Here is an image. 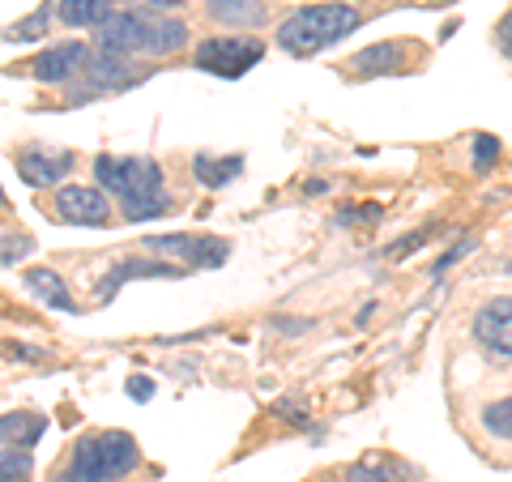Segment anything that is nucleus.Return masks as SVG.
Masks as SVG:
<instances>
[{
	"label": "nucleus",
	"instance_id": "nucleus-1",
	"mask_svg": "<svg viewBox=\"0 0 512 482\" xmlns=\"http://www.w3.org/2000/svg\"><path fill=\"white\" fill-rule=\"evenodd\" d=\"M141 465V448L128 431H90L73 444L60 482H120Z\"/></svg>",
	"mask_w": 512,
	"mask_h": 482
},
{
	"label": "nucleus",
	"instance_id": "nucleus-2",
	"mask_svg": "<svg viewBox=\"0 0 512 482\" xmlns=\"http://www.w3.org/2000/svg\"><path fill=\"white\" fill-rule=\"evenodd\" d=\"M363 26V13L346 0H329V5H303L278 26V43L295 56H312L320 47L342 43L350 30Z\"/></svg>",
	"mask_w": 512,
	"mask_h": 482
},
{
	"label": "nucleus",
	"instance_id": "nucleus-3",
	"mask_svg": "<svg viewBox=\"0 0 512 482\" xmlns=\"http://www.w3.org/2000/svg\"><path fill=\"white\" fill-rule=\"evenodd\" d=\"M94 175H99L103 188L116 192L120 205H133V201H146V197H158V192H163V167H158L154 158L99 154L94 158Z\"/></svg>",
	"mask_w": 512,
	"mask_h": 482
},
{
	"label": "nucleus",
	"instance_id": "nucleus-4",
	"mask_svg": "<svg viewBox=\"0 0 512 482\" xmlns=\"http://www.w3.org/2000/svg\"><path fill=\"white\" fill-rule=\"evenodd\" d=\"M265 56V43L261 39H231V35H222V39H201L197 43V52H192V60H197V69L205 73H214V77H244L252 64H261Z\"/></svg>",
	"mask_w": 512,
	"mask_h": 482
},
{
	"label": "nucleus",
	"instance_id": "nucleus-5",
	"mask_svg": "<svg viewBox=\"0 0 512 482\" xmlns=\"http://www.w3.org/2000/svg\"><path fill=\"white\" fill-rule=\"evenodd\" d=\"M141 77H146V69H137V64L128 60V56L99 52V56H90L82 82L69 86V103H90V99H99V94H107V90L137 86Z\"/></svg>",
	"mask_w": 512,
	"mask_h": 482
},
{
	"label": "nucleus",
	"instance_id": "nucleus-6",
	"mask_svg": "<svg viewBox=\"0 0 512 482\" xmlns=\"http://www.w3.org/2000/svg\"><path fill=\"white\" fill-rule=\"evenodd\" d=\"M146 252L150 256H180L188 269H214L231 256V244L227 239H214V235H150Z\"/></svg>",
	"mask_w": 512,
	"mask_h": 482
},
{
	"label": "nucleus",
	"instance_id": "nucleus-7",
	"mask_svg": "<svg viewBox=\"0 0 512 482\" xmlns=\"http://www.w3.org/2000/svg\"><path fill=\"white\" fill-rule=\"evenodd\" d=\"M474 342L487 350L491 359L512 363V295L487 299L474 316Z\"/></svg>",
	"mask_w": 512,
	"mask_h": 482
},
{
	"label": "nucleus",
	"instance_id": "nucleus-8",
	"mask_svg": "<svg viewBox=\"0 0 512 482\" xmlns=\"http://www.w3.org/2000/svg\"><path fill=\"white\" fill-rule=\"evenodd\" d=\"M52 210L60 222H73V227H103L111 218V201L103 188H86V184H64L56 192Z\"/></svg>",
	"mask_w": 512,
	"mask_h": 482
},
{
	"label": "nucleus",
	"instance_id": "nucleus-9",
	"mask_svg": "<svg viewBox=\"0 0 512 482\" xmlns=\"http://www.w3.org/2000/svg\"><path fill=\"white\" fill-rule=\"evenodd\" d=\"M150 9H128V13H111L99 26V52H116V56H133L146 52V35H150Z\"/></svg>",
	"mask_w": 512,
	"mask_h": 482
},
{
	"label": "nucleus",
	"instance_id": "nucleus-10",
	"mask_svg": "<svg viewBox=\"0 0 512 482\" xmlns=\"http://www.w3.org/2000/svg\"><path fill=\"white\" fill-rule=\"evenodd\" d=\"M90 64V47L86 43H52L47 52H39L30 60V73L39 77V82H73L77 73H86Z\"/></svg>",
	"mask_w": 512,
	"mask_h": 482
},
{
	"label": "nucleus",
	"instance_id": "nucleus-11",
	"mask_svg": "<svg viewBox=\"0 0 512 482\" xmlns=\"http://www.w3.org/2000/svg\"><path fill=\"white\" fill-rule=\"evenodd\" d=\"M13 163H18V175L30 188H43V184H60L64 175L73 171V154L69 150H47V146H22Z\"/></svg>",
	"mask_w": 512,
	"mask_h": 482
},
{
	"label": "nucleus",
	"instance_id": "nucleus-12",
	"mask_svg": "<svg viewBox=\"0 0 512 482\" xmlns=\"http://www.w3.org/2000/svg\"><path fill=\"white\" fill-rule=\"evenodd\" d=\"M180 265H171V261H154V256H133V261H120L116 269L107 273V282H103V299H111V291L124 282H133V278H180Z\"/></svg>",
	"mask_w": 512,
	"mask_h": 482
},
{
	"label": "nucleus",
	"instance_id": "nucleus-13",
	"mask_svg": "<svg viewBox=\"0 0 512 482\" xmlns=\"http://www.w3.org/2000/svg\"><path fill=\"white\" fill-rule=\"evenodd\" d=\"M350 69H355L359 77L397 73V69H406V47H402V43H376V47H363V52L350 60Z\"/></svg>",
	"mask_w": 512,
	"mask_h": 482
},
{
	"label": "nucleus",
	"instance_id": "nucleus-14",
	"mask_svg": "<svg viewBox=\"0 0 512 482\" xmlns=\"http://www.w3.org/2000/svg\"><path fill=\"white\" fill-rule=\"evenodd\" d=\"M26 291L35 295L39 303H47V308H56V312H77L69 286H64V278L56 269H30L26 273Z\"/></svg>",
	"mask_w": 512,
	"mask_h": 482
},
{
	"label": "nucleus",
	"instance_id": "nucleus-15",
	"mask_svg": "<svg viewBox=\"0 0 512 482\" xmlns=\"http://www.w3.org/2000/svg\"><path fill=\"white\" fill-rule=\"evenodd\" d=\"M180 47H188V22H180V18H150L146 56L163 60V56H175Z\"/></svg>",
	"mask_w": 512,
	"mask_h": 482
},
{
	"label": "nucleus",
	"instance_id": "nucleus-16",
	"mask_svg": "<svg viewBox=\"0 0 512 482\" xmlns=\"http://www.w3.org/2000/svg\"><path fill=\"white\" fill-rule=\"evenodd\" d=\"M205 13L222 26H261L265 0H205Z\"/></svg>",
	"mask_w": 512,
	"mask_h": 482
},
{
	"label": "nucleus",
	"instance_id": "nucleus-17",
	"mask_svg": "<svg viewBox=\"0 0 512 482\" xmlns=\"http://www.w3.org/2000/svg\"><path fill=\"white\" fill-rule=\"evenodd\" d=\"M64 26H103L116 13V0H56Z\"/></svg>",
	"mask_w": 512,
	"mask_h": 482
},
{
	"label": "nucleus",
	"instance_id": "nucleus-18",
	"mask_svg": "<svg viewBox=\"0 0 512 482\" xmlns=\"http://www.w3.org/2000/svg\"><path fill=\"white\" fill-rule=\"evenodd\" d=\"M244 171V158L231 154V158H214V154H197L192 158V175L205 184V188H222V184H231L235 175Z\"/></svg>",
	"mask_w": 512,
	"mask_h": 482
},
{
	"label": "nucleus",
	"instance_id": "nucleus-19",
	"mask_svg": "<svg viewBox=\"0 0 512 482\" xmlns=\"http://www.w3.org/2000/svg\"><path fill=\"white\" fill-rule=\"evenodd\" d=\"M43 419L39 414H18V410H9L5 419H0V431H5V444L9 448H30L39 436H43Z\"/></svg>",
	"mask_w": 512,
	"mask_h": 482
},
{
	"label": "nucleus",
	"instance_id": "nucleus-20",
	"mask_svg": "<svg viewBox=\"0 0 512 482\" xmlns=\"http://www.w3.org/2000/svg\"><path fill=\"white\" fill-rule=\"evenodd\" d=\"M478 423H483V431L491 440H512V393L487 401L483 414H478Z\"/></svg>",
	"mask_w": 512,
	"mask_h": 482
},
{
	"label": "nucleus",
	"instance_id": "nucleus-21",
	"mask_svg": "<svg viewBox=\"0 0 512 482\" xmlns=\"http://www.w3.org/2000/svg\"><path fill=\"white\" fill-rule=\"evenodd\" d=\"M171 197L167 192H158V197H146V201H133V205H124V218L128 222H150V218H163V214H171Z\"/></svg>",
	"mask_w": 512,
	"mask_h": 482
},
{
	"label": "nucleus",
	"instance_id": "nucleus-22",
	"mask_svg": "<svg viewBox=\"0 0 512 482\" xmlns=\"http://www.w3.org/2000/svg\"><path fill=\"white\" fill-rule=\"evenodd\" d=\"M0 461H5V482H22L30 474V453L26 448H9L5 444V457Z\"/></svg>",
	"mask_w": 512,
	"mask_h": 482
},
{
	"label": "nucleus",
	"instance_id": "nucleus-23",
	"mask_svg": "<svg viewBox=\"0 0 512 482\" xmlns=\"http://www.w3.org/2000/svg\"><path fill=\"white\" fill-rule=\"evenodd\" d=\"M495 158H500V141H495L491 133H478L474 137V171H487Z\"/></svg>",
	"mask_w": 512,
	"mask_h": 482
},
{
	"label": "nucleus",
	"instance_id": "nucleus-24",
	"mask_svg": "<svg viewBox=\"0 0 512 482\" xmlns=\"http://www.w3.org/2000/svg\"><path fill=\"white\" fill-rule=\"evenodd\" d=\"M43 30H47V9L35 13V18L18 22V26H9V39H35V35H43Z\"/></svg>",
	"mask_w": 512,
	"mask_h": 482
},
{
	"label": "nucleus",
	"instance_id": "nucleus-25",
	"mask_svg": "<svg viewBox=\"0 0 512 482\" xmlns=\"http://www.w3.org/2000/svg\"><path fill=\"white\" fill-rule=\"evenodd\" d=\"M30 248H35V244H30L26 235H5V256H0V261H5V269H13V261H22Z\"/></svg>",
	"mask_w": 512,
	"mask_h": 482
},
{
	"label": "nucleus",
	"instance_id": "nucleus-26",
	"mask_svg": "<svg viewBox=\"0 0 512 482\" xmlns=\"http://www.w3.org/2000/svg\"><path fill=\"white\" fill-rule=\"evenodd\" d=\"M346 482H389V474H384L380 470V465H350V470H346Z\"/></svg>",
	"mask_w": 512,
	"mask_h": 482
},
{
	"label": "nucleus",
	"instance_id": "nucleus-27",
	"mask_svg": "<svg viewBox=\"0 0 512 482\" xmlns=\"http://www.w3.org/2000/svg\"><path fill=\"white\" fill-rule=\"evenodd\" d=\"M495 47H500L504 60H512V9H508V18L495 26Z\"/></svg>",
	"mask_w": 512,
	"mask_h": 482
},
{
	"label": "nucleus",
	"instance_id": "nucleus-28",
	"mask_svg": "<svg viewBox=\"0 0 512 482\" xmlns=\"http://www.w3.org/2000/svg\"><path fill=\"white\" fill-rule=\"evenodd\" d=\"M128 397H133V401H150L154 397V380L133 376V380H128Z\"/></svg>",
	"mask_w": 512,
	"mask_h": 482
},
{
	"label": "nucleus",
	"instance_id": "nucleus-29",
	"mask_svg": "<svg viewBox=\"0 0 512 482\" xmlns=\"http://www.w3.org/2000/svg\"><path fill=\"white\" fill-rule=\"evenodd\" d=\"M184 5V0H146V9L154 13V9H180Z\"/></svg>",
	"mask_w": 512,
	"mask_h": 482
},
{
	"label": "nucleus",
	"instance_id": "nucleus-30",
	"mask_svg": "<svg viewBox=\"0 0 512 482\" xmlns=\"http://www.w3.org/2000/svg\"><path fill=\"white\" fill-rule=\"evenodd\" d=\"M444 5H453V0H444Z\"/></svg>",
	"mask_w": 512,
	"mask_h": 482
},
{
	"label": "nucleus",
	"instance_id": "nucleus-31",
	"mask_svg": "<svg viewBox=\"0 0 512 482\" xmlns=\"http://www.w3.org/2000/svg\"><path fill=\"white\" fill-rule=\"evenodd\" d=\"M508 269H512V265H508Z\"/></svg>",
	"mask_w": 512,
	"mask_h": 482
}]
</instances>
